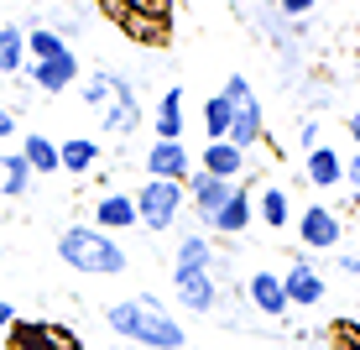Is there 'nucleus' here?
I'll list each match as a JSON object with an SVG mask.
<instances>
[{"label": "nucleus", "mask_w": 360, "mask_h": 350, "mask_svg": "<svg viewBox=\"0 0 360 350\" xmlns=\"http://www.w3.org/2000/svg\"><path fill=\"white\" fill-rule=\"evenodd\" d=\"M16 319H21V314H16V304H11V298H0V335H6Z\"/></svg>", "instance_id": "nucleus-35"}, {"label": "nucleus", "mask_w": 360, "mask_h": 350, "mask_svg": "<svg viewBox=\"0 0 360 350\" xmlns=\"http://www.w3.org/2000/svg\"><path fill=\"white\" fill-rule=\"evenodd\" d=\"M355 6H360V0H355Z\"/></svg>", "instance_id": "nucleus-38"}, {"label": "nucleus", "mask_w": 360, "mask_h": 350, "mask_svg": "<svg viewBox=\"0 0 360 350\" xmlns=\"http://www.w3.org/2000/svg\"><path fill=\"white\" fill-rule=\"evenodd\" d=\"M131 199H136V225H141V230H152V235H167L172 225L183 220V209H188L183 183H162V178H146Z\"/></svg>", "instance_id": "nucleus-3"}, {"label": "nucleus", "mask_w": 360, "mask_h": 350, "mask_svg": "<svg viewBox=\"0 0 360 350\" xmlns=\"http://www.w3.org/2000/svg\"><path fill=\"white\" fill-rule=\"evenodd\" d=\"M297 241H303V251H334V246L345 241L340 209H329L324 199L303 204V209H297Z\"/></svg>", "instance_id": "nucleus-6"}, {"label": "nucleus", "mask_w": 360, "mask_h": 350, "mask_svg": "<svg viewBox=\"0 0 360 350\" xmlns=\"http://www.w3.org/2000/svg\"><path fill=\"white\" fill-rule=\"evenodd\" d=\"M110 335L141 345V350H183L188 345V330L178 324V314L162 304L157 293H136V298H115L105 308Z\"/></svg>", "instance_id": "nucleus-1"}, {"label": "nucleus", "mask_w": 360, "mask_h": 350, "mask_svg": "<svg viewBox=\"0 0 360 350\" xmlns=\"http://www.w3.org/2000/svg\"><path fill=\"white\" fill-rule=\"evenodd\" d=\"M58 6H68V11H79V0H58Z\"/></svg>", "instance_id": "nucleus-37"}, {"label": "nucleus", "mask_w": 360, "mask_h": 350, "mask_svg": "<svg viewBox=\"0 0 360 350\" xmlns=\"http://www.w3.org/2000/svg\"><path fill=\"white\" fill-rule=\"evenodd\" d=\"M282 293H288V308H319L329 298V282H324V272L314 267L308 251H292L288 272H282Z\"/></svg>", "instance_id": "nucleus-5"}, {"label": "nucleus", "mask_w": 360, "mask_h": 350, "mask_svg": "<svg viewBox=\"0 0 360 350\" xmlns=\"http://www.w3.org/2000/svg\"><path fill=\"white\" fill-rule=\"evenodd\" d=\"M99 157H105L99 136H68V142H58V173H73V178H89V173L99 168Z\"/></svg>", "instance_id": "nucleus-16"}, {"label": "nucleus", "mask_w": 360, "mask_h": 350, "mask_svg": "<svg viewBox=\"0 0 360 350\" xmlns=\"http://www.w3.org/2000/svg\"><path fill=\"white\" fill-rule=\"evenodd\" d=\"M110 94H115V68H94L89 79L79 84V99H84L89 110H105V105H110Z\"/></svg>", "instance_id": "nucleus-27"}, {"label": "nucleus", "mask_w": 360, "mask_h": 350, "mask_svg": "<svg viewBox=\"0 0 360 350\" xmlns=\"http://www.w3.org/2000/svg\"><path fill=\"white\" fill-rule=\"evenodd\" d=\"M6 345L11 350H84L79 330L58 319H16L6 330Z\"/></svg>", "instance_id": "nucleus-4"}, {"label": "nucleus", "mask_w": 360, "mask_h": 350, "mask_svg": "<svg viewBox=\"0 0 360 350\" xmlns=\"http://www.w3.org/2000/svg\"><path fill=\"white\" fill-rule=\"evenodd\" d=\"M172 298H178L188 314H214L225 287H219L214 272H172Z\"/></svg>", "instance_id": "nucleus-9"}, {"label": "nucleus", "mask_w": 360, "mask_h": 350, "mask_svg": "<svg viewBox=\"0 0 360 350\" xmlns=\"http://www.w3.org/2000/svg\"><path fill=\"white\" fill-rule=\"evenodd\" d=\"M32 79V89L37 94H68L73 84H79V73H84V63H79V53H58V58H42V63H27L21 68Z\"/></svg>", "instance_id": "nucleus-8"}, {"label": "nucleus", "mask_w": 360, "mask_h": 350, "mask_svg": "<svg viewBox=\"0 0 360 350\" xmlns=\"http://www.w3.org/2000/svg\"><path fill=\"white\" fill-rule=\"evenodd\" d=\"M183 194H188V209H193V220H198V230H204L209 220L225 209V199L235 194V183H225V178H209V173H188V183H183Z\"/></svg>", "instance_id": "nucleus-11"}, {"label": "nucleus", "mask_w": 360, "mask_h": 350, "mask_svg": "<svg viewBox=\"0 0 360 350\" xmlns=\"http://www.w3.org/2000/svg\"><path fill=\"white\" fill-rule=\"evenodd\" d=\"M245 152H235L230 142H204V152H198V173H209V178H225V183H240L245 173Z\"/></svg>", "instance_id": "nucleus-20"}, {"label": "nucleus", "mask_w": 360, "mask_h": 350, "mask_svg": "<svg viewBox=\"0 0 360 350\" xmlns=\"http://www.w3.org/2000/svg\"><path fill=\"white\" fill-rule=\"evenodd\" d=\"M225 142L235 146V152H245V157H251L256 146L266 142V115H262V99H251V105H240V110H235V120H230V136H225Z\"/></svg>", "instance_id": "nucleus-19"}, {"label": "nucleus", "mask_w": 360, "mask_h": 350, "mask_svg": "<svg viewBox=\"0 0 360 350\" xmlns=\"http://www.w3.org/2000/svg\"><path fill=\"white\" fill-rule=\"evenodd\" d=\"M58 261L73 267V272H84V277H120V272L131 267L126 246H120L115 235L94 230L89 220L63 225V230H58Z\"/></svg>", "instance_id": "nucleus-2"}, {"label": "nucleus", "mask_w": 360, "mask_h": 350, "mask_svg": "<svg viewBox=\"0 0 360 350\" xmlns=\"http://www.w3.org/2000/svg\"><path fill=\"white\" fill-rule=\"evenodd\" d=\"M230 120H235V105L214 89V94L204 99V136H209V142H225V136H230Z\"/></svg>", "instance_id": "nucleus-26"}, {"label": "nucleus", "mask_w": 360, "mask_h": 350, "mask_svg": "<svg viewBox=\"0 0 360 350\" xmlns=\"http://www.w3.org/2000/svg\"><path fill=\"white\" fill-rule=\"evenodd\" d=\"M345 183H350V189L360 194V152H355V157H345Z\"/></svg>", "instance_id": "nucleus-34"}, {"label": "nucleus", "mask_w": 360, "mask_h": 350, "mask_svg": "<svg viewBox=\"0 0 360 350\" xmlns=\"http://www.w3.org/2000/svg\"><path fill=\"white\" fill-rule=\"evenodd\" d=\"M345 131H350V142H355V152H360V110H350V120H345Z\"/></svg>", "instance_id": "nucleus-36"}, {"label": "nucleus", "mask_w": 360, "mask_h": 350, "mask_svg": "<svg viewBox=\"0 0 360 350\" xmlns=\"http://www.w3.org/2000/svg\"><path fill=\"white\" fill-rule=\"evenodd\" d=\"M219 94H225L230 105L240 110V105H251V99H256V84L245 79V73H225V89H219Z\"/></svg>", "instance_id": "nucleus-28"}, {"label": "nucleus", "mask_w": 360, "mask_h": 350, "mask_svg": "<svg viewBox=\"0 0 360 350\" xmlns=\"http://www.w3.org/2000/svg\"><path fill=\"white\" fill-rule=\"evenodd\" d=\"M32 168L21 152H0V199H27L32 194Z\"/></svg>", "instance_id": "nucleus-24"}, {"label": "nucleus", "mask_w": 360, "mask_h": 350, "mask_svg": "<svg viewBox=\"0 0 360 350\" xmlns=\"http://www.w3.org/2000/svg\"><path fill=\"white\" fill-rule=\"evenodd\" d=\"M89 225H94V230H105V235H126V230H136V199H131L126 189L99 194Z\"/></svg>", "instance_id": "nucleus-14"}, {"label": "nucleus", "mask_w": 360, "mask_h": 350, "mask_svg": "<svg viewBox=\"0 0 360 350\" xmlns=\"http://www.w3.org/2000/svg\"><path fill=\"white\" fill-rule=\"evenodd\" d=\"M334 350H360V319H334Z\"/></svg>", "instance_id": "nucleus-29"}, {"label": "nucleus", "mask_w": 360, "mask_h": 350, "mask_svg": "<svg viewBox=\"0 0 360 350\" xmlns=\"http://www.w3.org/2000/svg\"><path fill=\"white\" fill-rule=\"evenodd\" d=\"M172 272H214V277H219V251H214V241H209L204 230L178 235V246H172Z\"/></svg>", "instance_id": "nucleus-15"}, {"label": "nucleus", "mask_w": 360, "mask_h": 350, "mask_svg": "<svg viewBox=\"0 0 360 350\" xmlns=\"http://www.w3.org/2000/svg\"><path fill=\"white\" fill-rule=\"evenodd\" d=\"M58 53H68V42L47 21H32L27 27V63H42V58H58Z\"/></svg>", "instance_id": "nucleus-25"}, {"label": "nucleus", "mask_w": 360, "mask_h": 350, "mask_svg": "<svg viewBox=\"0 0 360 350\" xmlns=\"http://www.w3.org/2000/svg\"><path fill=\"white\" fill-rule=\"evenodd\" d=\"M334 267H340L345 277H355V282H360V251H340V256H334Z\"/></svg>", "instance_id": "nucleus-32"}, {"label": "nucleus", "mask_w": 360, "mask_h": 350, "mask_svg": "<svg viewBox=\"0 0 360 350\" xmlns=\"http://www.w3.org/2000/svg\"><path fill=\"white\" fill-rule=\"evenodd\" d=\"M141 120H146V110H141V99H136V84L126 73H115V94H110V105L99 110V131L126 142V136L141 131Z\"/></svg>", "instance_id": "nucleus-7"}, {"label": "nucleus", "mask_w": 360, "mask_h": 350, "mask_svg": "<svg viewBox=\"0 0 360 350\" xmlns=\"http://www.w3.org/2000/svg\"><path fill=\"white\" fill-rule=\"evenodd\" d=\"M21 131V120H16V110H6L0 105V142H11V136Z\"/></svg>", "instance_id": "nucleus-33"}, {"label": "nucleus", "mask_w": 360, "mask_h": 350, "mask_svg": "<svg viewBox=\"0 0 360 350\" xmlns=\"http://www.w3.org/2000/svg\"><path fill=\"white\" fill-rule=\"evenodd\" d=\"M256 220H262L266 230H288L292 225V194L282 189V183H266V189L256 194Z\"/></svg>", "instance_id": "nucleus-21"}, {"label": "nucleus", "mask_w": 360, "mask_h": 350, "mask_svg": "<svg viewBox=\"0 0 360 350\" xmlns=\"http://www.w3.org/2000/svg\"><path fill=\"white\" fill-rule=\"evenodd\" d=\"M21 68H27V27L0 21V79H16Z\"/></svg>", "instance_id": "nucleus-22"}, {"label": "nucleus", "mask_w": 360, "mask_h": 350, "mask_svg": "<svg viewBox=\"0 0 360 350\" xmlns=\"http://www.w3.org/2000/svg\"><path fill=\"white\" fill-rule=\"evenodd\" d=\"M271 6H277L288 21H308V16L319 11V0H271Z\"/></svg>", "instance_id": "nucleus-30"}, {"label": "nucleus", "mask_w": 360, "mask_h": 350, "mask_svg": "<svg viewBox=\"0 0 360 350\" xmlns=\"http://www.w3.org/2000/svg\"><path fill=\"white\" fill-rule=\"evenodd\" d=\"M297 146H303V152H314V146H319V120H314V115L297 126Z\"/></svg>", "instance_id": "nucleus-31"}, {"label": "nucleus", "mask_w": 360, "mask_h": 350, "mask_svg": "<svg viewBox=\"0 0 360 350\" xmlns=\"http://www.w3.org/2000/svg\"><path fill=\"white\" fill-rule=\"evenodd\" d=\"M21 157H27L32 178H53V173H58V142H53V136H42V131L21 136Z\"/></svg>", "instance_id": "nucleus-23"}, {"label": "nucleus", "mask_w": 360, "mask_h": 350, "mask_svg": "<svg viewBox=\"0 0 360 350\" xmlns=\"http://www.w3.org/2000/svg\"><path fill=\"white\" fill-rule=\"evenodd\" d=\"M251 220H256V194H251V178H245V183H235V194L225 199V209L204 225V235H245Z\"/></svg>", "instance_id": "nucleus-13"}, {"label": "nucleus", "mask_w": 360, "mask_h": 350, "mask_svg": "<svg viewBox=\"0 0 360 350\" xmlns=\"http://www.w3.org/2000/svg\"><path fill=\"white\" fill-rule=\"evenodd\" d=\"M303 178L314 183L319 194L340 189V183H345V157L334 152V146H324V142H319L314 152H303Z\"/></svg>", "instance_id": "nucleus-18"}, {"label": "nucleus", "mask_w": 360, "mask_h": 350, "mask_svg": "<svg viewBox=\"0 0 360 350\" xmlns=\"http://www.w3.org/2000/svg\"><path fill=\"white\" fill-rule=\"evenodd\" d=\"M240 298H245L262 319H288V314H292V308H288V293H282V277H277V272H266V267H256L251 277L240 282Z\"/></svg>", "instance_id": "nucleus-10"}, {"label": "nucleus", "mask_w": 360, "mask_h": 350, "mask_svg": "<svg viewBox=\"0 0 360 350\" xmlns=\"http://www.w3.org/2000/svg\"><path fill=\"white\" fill-rule=\"evenodd\" d=\"M141 168H146V178L188 183V173H193V152H188L183 142H152V146H146V157H141Z\"/></svg>", "instance_id": "nucleus-12"}, {"label": "nucleus", "mask_w": 360, "mask_h": 350, "mask_svg": "<svg viewBox=\"0 0 360 350\" xmlns=\"http://www.w3.org/2000/svg\"><path fill=\"white\" fill-rule=\"evenodd\" d=\"M183 126H188V115H183V84H167L162 99H157L152 110V142H183Z\"/></svg>", "instance_id": "nucleus-17"}]
</instances>
